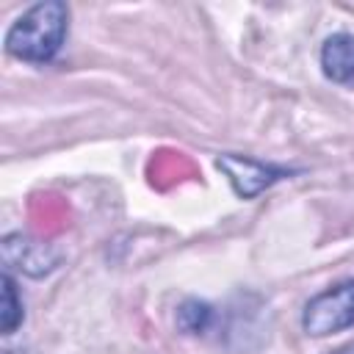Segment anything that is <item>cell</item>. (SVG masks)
Wrapping results in <instances>:
<instances>
[{
  "instance_id": "7a4b0ae2",
  "label": "cell",
  "mask_w": 354,
  "mask_h": 354,
  "mask_svg": "<svg viewBox=\"0 0 354 354\" xmlns=\"http://www.w3.org/2000/svg\"><path fill=\"white\" fill-rule=\"evenodd\" d=\"M354 326V277L315 293L301 310V329L310 337H329Z\"/></svg>"
},
{
  "instance_id": "3957f363",
  "label": "cell",
  "mask_w": 354,
  "mask_h": 354,
  "mask_svg": "<svg viewBox=\"0 0 354 354\" xmlns=\"http://www.w3.org/2000/svg\"><path fill=\"white\" fill-rule=\"evenodd\" d=\"M0 254L6 271H19L25 277H47L58 268L61 263V249L53 246L50 241L25 235V232H8L0 241Z\"/></svg>"
},
{
  "instance_id": "9c48e42d",
  "label": "cell",
  "mask_w": 354,
  "mask_h": 354,
  "mask_svg": "<svg viewBox=\"0 0 354 354\" xmlns=\"http://www.w3.org/2000/svg\"><path fill=\"white\" fill-rule=\"evenodd\" d=\"M3 354H22V351H17V348H6Z\"/></svg>"
},
{
  "instance_id": "277c9868",
  "label": "cell",
  "mask_w": 354,
  "mask_h": 354,
  "mask_svg": "<svg viewBox=\"0 0 354 354\" xmlns=\"http://www.w3.org/2000/svg\"><path fill=\"white\" fill-rule=\"evenodd\" d=\"M216 169L230 180L232 191L241 199H254L257 194H263L266 188H271L274 183L290 177L293 171L285 166H274V163H263L254 160L249 155H235V152H224L216 158Z\"/></svg>"
},
{
  "instance_id": "8992f818",
  "label": "cell",
  "mask_w": 354,
  "mask_h": 354,
  "mask_svg": "<svg viewBox=\"0 0 354 354\" xmlns=\"http://www.w3.org/2000/svg\"><path fill=\"white\" fill-rule=\"evenodd\" d=\"M177 329L183 335H207L210 329H216L218 324V313L210 301H202V299H185L180 307H177Z\"/></svg>"
},
{
  "instance_id": "6da1fadb",
  "label": "cell",
  "mask_w": 354,
  "mask_h": 354,
  "mask_svg": "<svg viewBox=\"0 0 354 354\" xmlns=\"http://www.w3.org/2000/svg\"><path fill=\"white\" fill-rule=\"evenodd\" d=\"M69 33V6L61 0H41L22 11L6 30V53L25 64H50Z\"/></svg>"
},
{
  "instance_id": "52a82bcc",
  "label": "cell",
  "mask_w": 354,
  "mask_h": 354,
  "mask_svg": "<svg viewBox=\"0 0 354 354\" xmlns=\"http://www.w3.org/2000/svg\"><path fill=\"white\" fill-rule=\"evenodd\" d=\"M3 296H0V332L3 335H14L22 321H25V301L19 296L17 279L11 277V271H3Z\"/></svg>"
},
{
  "instance_id": "ba28073f",
  "label": "cell",
  "mask_w": 354,
  "mask_h": 354,
  "mask_svg": "<svg viewBox=\"0 0 354 354\" xmlns=\"http://www.w3.org/2000/svg\"><path fill=\"white\" fill-rule=\"evenodd\" d=\"M332 354H354V340L351 343H346V346H340L337 351H332Z\"/></svg>"
},
{
  "instance_id": "5b68a950",
  "label": "cell",
  "mask_w": 354,
  "mask_h": 354,
  "mask_svg": "<svg viewBox=\"0 0 354 354\" xmlns=\"http://www.w3.org/2000/svg\"><path fill=\"white\" fill-rule=\"evenodd\" d=\"M321 69L332 83H354V36L332 33L321 44Z\"/></svg>"
}]
</instances>
